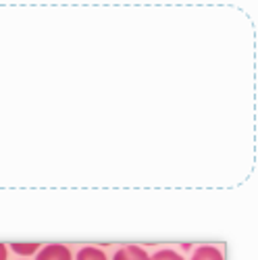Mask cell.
<instances>
[{
  "label": "cell",
  "instance_id": "cell-1",
  "mask_svg": "<svg viewBox=\"0 0 258 260\" xmlns=\"http://www.w3.org/2000/svg\"><path fill=\"white\" fill-rule=\"evenodd\" d=\"M36 260H71V252L62 244H50V246L40 250Z\"/></svg>",
  "mask_w": 258,
  "mask_h": 260
},
{
  "label": "cell",
  "instance_id": "cell-2",
  "mask_svg": "<svg viewBox=\"0 0 258 260\" xmlns=\"http://www.w3.org/2000/svg\"><path fill=\"white\" fill-rule=\"evenodd\" d=\"M113 260H150V256L140 246H125V248L117 250Z\"/></svg>",
  "mask_w": 258,
  "mask_h": 260
},
{
  "label": "cell",
  "instance_id": "cell-3",
  "mask_svg": "<svg viewBox=\"0 0 258 260\" xmlns=\"http://www.w3.org/2000/svg\"><path fill=\"white\" fill-rule=\"evenodd\" d=\"M191 260H225L221 250L212 248V246H200L196 252H194Z\"/></svg>",
  "mask_w": 258,
  "mask_h": 260
},
{
  "label": "cell",
  "instance_id": "cell-4",
  "mask_svg": "<svg viewBox=\"0 0 258 260\" xmlns=\"http://www.w3.org/2000/svg\"><path fill=\"white\" fill-rule=\"evenodd\" d=\"M77 260H106V256H104L102 250H98L94 246H85V248L79 250Z\"/></svg>",
  "mask_w": 258,
  "mask_h": 260
},
{
  "label": "cell",
  "instance_id": "cell-5",
  "mask_svg": "<svg viewBox=\"0 0 258 260\" xmlns=\"http://www.w3.org/2000/svg\"><path fill=\"white\" fill-rule=\"evenodd\" d=\"M13 252H17L19 256H31L34 252L40 250V244L38 242H29V244H19V242H13L11 244Z\"/></svg>",
  "mask_w": 258,
  "mask_h": 260
},
{
  "label": "cell",
  "instance_id": "cell-6",
  "mask_svg": "<svg viewBox=\"0 0 258 260\" xmlns=\"http://www.w3.org/2000/svg\"><path fill=\"white\" fill-rule=\"evenodd\" d=\"M150 260H183V258L173 250H158L154 256H150Z\"/></svg>",
  "mask_w": 258,
  "mask_h": 260
},
{
  "label": "cell",
  "instance_id": "cell-7",
  "mask_svg": "<svg viewBox=\"0 0 258 260\" xmlns=\"http://www.w3.org/2000/svg\"><path fill=\"white\" fill-rule=\"evenodd\" d=\"M0 260H7V246L0 244Z\"/></svg>",
  "mask_w": 258,
  "mask_h": 260
}]
</instances>
